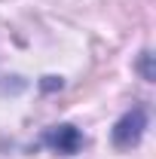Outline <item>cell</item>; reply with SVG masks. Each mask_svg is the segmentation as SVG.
Wrapping results in <instances>:
<instances>
[{
    "label": "cell",
    "mask_w": 156,
    "mask_h": 159,
    "mask_svg": "<svg viewBox=\"0 0 156 159\" xmlns=\"http://www.w3.org/2000/svg\"><path fill=\"white\" fill-rule=\"evenodd\" d=\"M150 58H153L150 52H144V55H141V74H144V80H153V67H150Z\"/></svg>",
    "instance_id": "3957f363"
},
{
    "label": "cell",
    "mask_w": 156,
    "mask_h": 159,
    "mask_svg": "<svg viewBox=\"0 0 156 159\" xmlns=\"http://www.w3.org/2000/svg\"><path fill=\"white\" fill-rule=\"evenodd\" d=\"M147 129V110L144 107H132L129 113H122L113 125V144L117 147H135L141 135Z\"/></svg>",
    "instance_id": "6da1fadb"
},
{
    "label": "cell",
    "mask_w": 156,
    "mask_h": 159,
    "mask_svg": "<svg viewBox=\"0 0 156 159\" xmlns=\"http://www.w3.org/2000/svg\"><path fill=\"white\" fill-rule=\"evenodd\" d=\"M43 144H46V147H52L55 153L74 156V153H80V150H83L86 138H83V132H80L77 125L64 122V125H52V129L43 135Z\"/></svg>",
    "instance_id": "7a4b0ae2"
}]
</instances>
